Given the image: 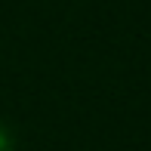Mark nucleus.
Returning <instances> with one entry per match:
<instances>
[{
	"label": "nucleus",
	"mask_w": 151,
	"mask_h": 151,
	"mask_svg": "<svg viewBox=\"0 0 151 151\" xmlns=\"http://www.w3.org/2000/svg\"><path fill=\"white\" fill-rule=\"evenodd\" d=\"M0 151H16V139H12L6 123H0Z\"/></svg>",
	"instance_id": "nucleus-1"
}]
</instances>
